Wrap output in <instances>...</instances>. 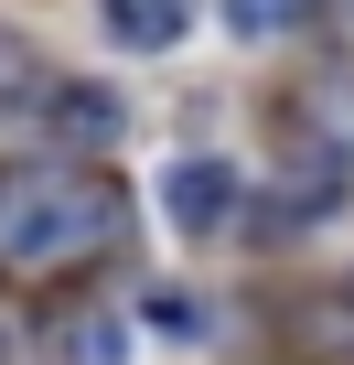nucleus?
Returning <instances> with one entry per match:
<instances>
[{
    "label": "nucleus",
    "instance_id": "f257e3e1",
    "mask_svg": "<svg viewBox=\"0 0 354 365\" xmlns=\"http://www.w3.org/2000/svg\"><path fill=\"white\" fill-rule=\"evenodd\" d=\"M118 226H129V194L86 161L0 172V269H86Z\"/></svg>",
    "mask_w": 354,
    "mask_h": 365
},
{
    "label": "nucleus",
    "instance_id": "f03ea898",
    "mask_svg": "<svg viewBox=\"0 0 354 365\" xmlns=\"http://www.w3.org/2000/svg\"><path fill=\"white\" fill-rule=\"evenodd\" d=\"M172 226L183 237L236 226V161H172Z\"/></svg>",
    "mask_w": 354,
    "mask_h": 365
},
{
    "label": "nucleus",
    "instance_id": "7ed1b4c3",
    "mask_svg": "<svg viewBox=\"0 0 354 365\" xmlns=\"http://www.w3.org/2000/svg\"><path fill=\"white\" fill-rule=\"evenodd\" d=\"M43 129H54L65 150H108V140H118V108H108L97 86H54V97H43Z\"/></svg>",
    "mask_w": 354,
    "mask_h": 365
},
{
    "label": "nucleus",
    "instance_id": "20e7f679",
    "mask_svg": "<svg viewBox=\"0 0 354 365\" xmlns=\"http://www.w3.org/2000/svg\"><path fill=\"white\" fill-rule=\"evenodd\" d=\"M108 33L140 43V54H161V43H183V33H194V0H108Z\"/></svg>",
    "mask_w": 354,
    "mask_h": 365
},
{
    "label": "nucleus",
    "instance_id": "39448f33",
    "mask_svg": "<svg viewBox=\"0 0 354 365\" xmlns=\"http://www.w3.org/2000/svg\"><path fill=\"white\" fill-rule=\"evenodd\" d=\"M226 22H236L247 43H279V33H301V22H311V0H226Z\"/></svg>",
    "mask_w": 354,
    "mask_h": 365
},
{
    "label": "nucleus",
    "instance_id": "423d86ee",
    "mask_svg": "<svg viewBox=\"0 0 354 365\" xmlns=\"http://www.w3.org/2000/svg\"><path fill=\"white\" fill-rule=\"evenodd\" d=\"M33 76H43V65H33V54L11 43V33H0V108H43L54 86H33Z\"/></svg>",
    "mask_w": 354,
    "mask_h": 365
}]
</instances>
